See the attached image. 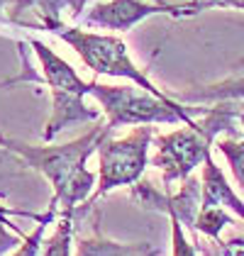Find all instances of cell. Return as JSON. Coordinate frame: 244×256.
Returning <instances> with one entry per match:
<instances>
[{
  "label": "cell",
  "instance_id": "obj_1",
  "mask_svg": "<svg viewBox=\"0 0 244 256\" xmlns=\"http://www.w3.org/2000/svg\"><path fill=\"white\" fill-rule=\"evenodd\" d=\"M112 130L108 124L93 127L88 134L74 139L68 144H61V146H32V144L0 134V144L8 152L22 156L27 166L40 171L52 183L54 196H52L49 208H54L61 215H74L76 208L88 200L96 186V176L86 168V161L90 154L98 152L100 142Z\"/></svg>",
  "mask_w": 244,
  "mask_h": 256
},
{
  "label": "cell",
  "instance_id": "obj_2",
  "mask_svg": "<svg viewBox=\"0 0 244 256\" xmlns=\"http://www.w3.org/2000/svg\"><path fill=\"white\" fill-rule=\"evenodd\" d=\"M205 120L193 127H183L171 134L156 137V154L152 156V166H156L164 176L166 193H171L174 183H183L200 166L212 149V142L220 132H230L234 137V120H240V110L232 100H220L218 108H205Z\"/></svg>",
  "mask_w": 244,
  "mask_h": 256
},
{
  "label": "cell",
  "instance_id": "obj_3",
  "mask_svg": "<svg viewBox=\"0 0 244 256\" xmlns=\"http://www.w3.org/2000/svg\"><path fill=\"white\" fill-rule=\"evenodd\" d=\"M88 96L100 102L102 112L108 115V127L118 130L124 124H176L183 122L193 127L198 120L193 115H203V108H183L174 98H159L132 86H102L98 80L88 83Z\"/></svg>",
  "mask_w": 244,
  "mask_h": 256
},
{
  "label": "cell",
  "instance_id": "obj_4",
  "mask_svg": "<svg viewBox=\"0 0 244 256\" xmlns=\"http://www.w3.org/2000/svg\"><path fill=\"white\" fill-rule=\"evenodd\" d=\"M34 54L40 56L44 80L52 88V115L46 120V127L42 132L44 142L56 139L71 124H81V122H96L100 118L98 110H90L83 98L88 96V83L76 74V68L71 64L56 56L46 44L40 40H30Z\"/></svg>",
  "mask_w": 244,
  "mask_h": 256
},
{
  "label": "cell",
  "instance_id": "obj_5",
  "mask_svg": "<svg viewBox=\"0 0 244 256\" xmlns=\"http://www.w3.org/2000/svg\"><path fill=\"white\" fill-rule=\"evenodd\" d=\"M56 37L71 44L76 49V54L83 59V64L98 74V76H115V78L132 80L137 88H142L146 93H154L159 98H168L164 90H159L152 80L144 76L142 71L134 66V61L127 54V44L120 37L112 34H96V32H86L78 27H66L64 22L52 30Z\"/></svg>",
  "mask_w": 244,
  "mask_h": 256
},
{
  "label": "cell",
  "instance_id": "obj_6",
  "mask_svg": "<svg viewBox=\"0 0 244 256\" xmlns=\"http://www.w3.org/2000/svg\"><path fill=\"white\" fill-rule=\"evenodd\" d=\"M154 139V130L149 124H137L134 132L122 139H110V134L98 146V188L88 205H93L98 198L108 196L110 190L120 186H134L142 178L144 168L149 164V144Z\"/></svg>",
  "mask_w": 244,
  "mask_h": 256
},
{
  "label": "cell",
  "instance_id": "obj_7",
  "mask_svg": "<svg viewBox=\"0 0 244 256\" xmlns=\"http://www.w3.org/2000/svg\"><path fill=\"white\" fill-rule=\"evenodd\" d=\"M174 15V18H183L181 5H164V2H144V0H110V2H98L88 18L86 24L93 27H105V30H118V32H127L134 24H140L144 18L152 15Z\"/></svg>",
  "mask_w": 244,
  "mask_h": 256
},
{
  "label": "cell",
  "instance_id": "obj_8",
  "mask_svg": "<svg viewBox=\"0 0 244 256\" xmlns=\"http://www.w3.org/2000/svg\"><path fill=\"white\" fill-rule=\"evenodd\" d=\"M203 198H200V208H224L232 215L244 220V202L234 196L232 186L227 183L224 174L220 171V166L215 164L212 154H208L203 161Z\"/></svg>",
  "mask_w": 244,
  "mask_h": 256
},
{
  "label": "cell",
  "instance_id": "obj_9",
  "mask_svg": "<svg viewBox=\"0 0 244 256\" xmlns=\"http://www.w3.org/2000/svg\"><path fill=\"white\" fill-rule=\"evenodd\" d=\"M83 2L86 0H15L8 20L20 24L24 12H34L37 15L34 27H42V30L52 32L56 24H61V10L64 8H71V12L78 15L83 10Z\"/></svg>",
  "mask_w": 244,
  "mask_h": 256
},
{
  "label": "cell",
  "instance_id": "obj_10",
  "mask_svg": "<svg viewBox=\"0 0 244 256\" xmlns=\"http://www.w3.org/2000/svg\"><path fill=\"white\" fill-rule=\"evenodd\" d=\"M159 246L149 242H137V244H120L112 239H105L96 232L93 239H81L76 246V256H159Z\"/></svg>",
  "mask_w": 244,
  "mask_h": 256
},
{
  "label": "cell",
  "instance_id": "obj_11",
  "mask_svg": "<svg viewBox=\"0 0 244 256\" xmlns=\"http://www.w3.org/2000/svg\"><path fill=\"white\" fill-rule=\"evenodd\" d=\"M186 102H220V100H244V76L242 78H227L215 86H203L196 90H186L178 96Z\"/></svg>",
  "mask_w": 244,
  "mask_h": 256
},
{
  "label": "cell",
  "instance_id": "obj_12",
  "mask_svg": "<svg viewBox=\"0 0 244 256\" xmlns=\"http://www.w3.org/2000/svg\"><path fill=\"white\" fill-rule=\"evenodd\" d=\"M10 217H30L34 222H40L44 215H34V212H27V210H15L10 205H0V256L10 249H18L22 242V232L10 222Z\"/></svg>",
  "mask_w": 244,
  "mask_h": 256
},
{
  "label": "cell",
  "instance_id": "obj_13",
  "mask_svg": "<svg viewBox=\"0 0 244 256\" xmlns=\"http://www.w3.org/2000/svg\"><path fill=\"white\" fill-rule=\"evenodd\" d=\"M227 224H232V212L230 210H224V208H200L193 230L205 236H210V239H215L220 244L222 242L220 232H222Z\"/></svg>",
  "mask_w": 244,
  "mask_h": 256
},
{
  "label": "cell",
  "instance_id": "obj_14",
  "mask_svg": "<svg viewBox=\"0 0 244 256\" xmlns=\"http://www.w3.org/2000/svg\"><path fill=\"white\" fill-rule=\"evenodd\" d=\"M71 239H74V215H59L56 230L49 242L42 244V256H71Z\"/></svg>",
  "mask_w": 244,
  "mask_h": 256
},
{
  "label": "cell",
  "instance_id": "obj_15",
  "mask_svg": "<svg viewBox=\"0 0 244 256\" xmlns=\"http://www.w3.org/2000/svg\"><path fill=\"white\" fill-rule=\"evenodd\" d=\"M54 220H56V210L49 208V210L44 212V217L37 222V227H34L30 234L22 236L20 246L12 252V256H40L42 254V244H44V232H46V227H49Z\"/></svg>",
  "mask_w": 244,
  "mask_h": 256
},
{
  "label": "cell",
  "instance_id": "obj_16",
  "mask_svg": "<svg viewBox=\"0 0 244 256\" xmlns=\"http://www.w3.org/2000/svg\"><path fill=\"white\" fill-rule=\"evenodd\" d=\"M218 149L222 152V156L230 164V171L237 180V186L244 190V144L237 139H220Z\"/></svg>",
  "mask_w": 244,
  "mask_h": 256
},
{
  "label": "cell",
  "instance_id": "obj_17",
  "mask_svg": "<svg viewBox=\"0 0 244 256\" xmlns=\"http://www.w3.org/2000/svg\"><path fill=\"white\" fill-rule=\"evenodd\" d=\"M168 220H171V236H174V256H198V246L196 242L186 239L181 222L176 217H168Z\"/></svg>",
  "mask_w": 244,
  "mask_h": 256
},
{
  "label": "cell",
  "instance_id": "obj_18",
  "mask_svg": "<svg viewBox=\"0 0 244 256\" xmlns=\"http://www.w3.org/2000/svg\"><path fill=\"white\" fill-rule=\"evenodd\" d=\"M208 8H240L244 10V0H190V2H183V18L186 15H196L200 10H208Z\"/></svg>",
  "mask_w": 244,
  "mask_h": 256
},
{
  "label": "cell",
  "instance_id": "obj_19",
  "mask_svg": "<svg viewBox=\"0 0 244 256\" xmlns=\"http://www.w3.org/2000/svg\"><path fill=\"white\" fill-rule=\"evenodd\" d=\"M196 246H198V252H200L203 256H212V252H210L208 246H203V244H198V242H196Z\"/></svg>",
  "mask_w": 244,
  "mask_h": 256
},
{
  "label": "cell",
  "instance_id": "obj_20",
  "mask_svg": "<svg viewBox=\"0 0 244 256\" xmlns=\"http://www.w3.org/2000/svg\"><path fill=\"white\" fill-rule=\"evenodd\" d=\"M242 66H244V59H242V61H240V64H237V68H242Z\"/></svg>",
  "mask_w": 244,
  "mask_h": 256
},
{
  "label": "cell",
  "instance_id": "obj_21",
  "mask_svg": "<svg viewBox=\"0 0 244 256\" xmlns=\"http://www.w3.org/2000/svg\"><path fill=\"white\" fill-rule=\"evenodd\" d=\"M2 158H5V152H0V161H2Z\"/></svg>",
  "mask_w": 244,
  "mask_h": 256
}]
</instances>
